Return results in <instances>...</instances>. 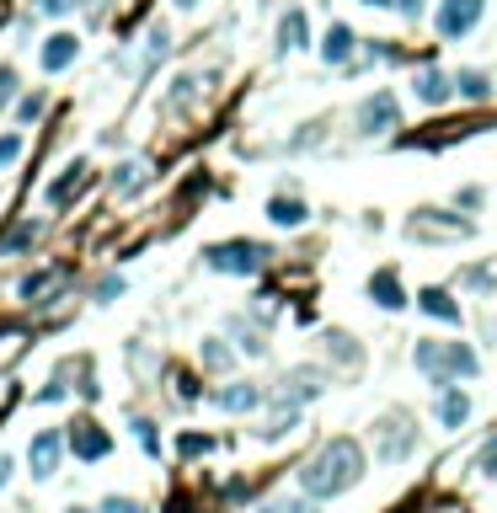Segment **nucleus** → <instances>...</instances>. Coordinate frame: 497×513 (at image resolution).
<instances>
[{
    "label": "nucleus",
    "mask_w": 497,
    "mask_h": 513,
    "mask_svg": "<svg viewBox=\"0 0 497 513\" xmlns=\"http://www.w3.org/2000/svg\"><path fill=\"white\" fill-rule=\"evenodd\" d=\"M364 481V444L359 439H326L316 455L300 465V492L326 503V497H343Z\"/></svg>",
    "instance_id": "obj_1"
},
{
    "label": "nucleus",
    "mask_w": 497,
    "mask_h": 513,
    "mask_svg": "<svg viewBox=\"0 0 497 513\" xmlns=\"http://www.w3.org/2000/svg\"><path fill=\"white\" fill-rule=\"evenodd\" d=\"M412 364H417V375H423L433 391H444V385H455V380H476L481 375V359H476V348L471 342H417L412 348Z\"/></svg>",
    "instance_id": "obj_2"
},
{
    "label": "nucleus",
    "mask_w": 497,
    "mask_h": 513,
    "mask_svg": "<svg viewBox=\"0 0 497 513\" xmlns=\"http://www.w3.org/2000/svg\"><path fill=\"white\" fill-rule=\"evenodd\" d=\"M417 449H423V428H417V417H412L407 407L385 412L380 428H375V455H380V465H407Z\"/></svg>",
    "instance_id": "obj_3"
},
{
    "label": "nucleus",
    "mask_w": 497,
    "mask_h": 513,
    "mask_svg": "<svg viewBox=\"0 0 497 513\" xmlns=\"http://www.w3.org/2000/svg\"><path fill=\"white\" fill-rule=\"evenodd\" d=\"M268 246H262V241H214L209 246V252H204V262H209V268L214 273H230V278H252V273H262V268H268Z\"/></svg>",
    "instance_id": "obj_4"
},
{
    "label": "nucleus",
    "mask_w": 497,
    "mask_h": 513,
    "mask_svg": "<svg viewBox=\"0 0 497 513\" xmlns=\"http://www.w3.org/2000/svg\"><path fill=\"white\" fill-rule=\"evenodd\" d=\"M353 129H359L364 139H380V134H391L401 129V102H396V91H369V97L353 107Z\"/></svg>",
    "instance_id": "obj_5"
},
{
    "label": "nucleus",
    "mask_w": 497,
    "mask_h": 513,
    "mask_svg": "<svg viewBox=\"0 0 497 513\" xmlns=\"http://www.w3.org/2000/svg\"><path fill=\"white\" fill-rule=\"evenodd\" d=\"M407 236L412 241H471L476 225L460 220V214H444V209H417L407 220Z\"/></svg>",
    "instance_id": "obj_6"
},
{
    "label": "nucleus",
    "mask_w": 497,
    "mask_h": 513,
    "mask_svg": "<svg viewBox=\"0 0 497 513\" xmlns=\"http://www.w3.org/2000/svg\"><path fill=\"white\" fill-rule=\"evenodd\" d=\"M481 17H487V0H439V11H433V27H439L444 43H460L471 38Z\"/></svg>",
    "instance_id": "obj_7"
},
{
    "label": "nucleus",
    "mask_w": 497,
    "mask_h": 513,
    "mask_svg": "<svg viewBox=\"0 0 497 513\" xmlns=\"http://www.w3.org/2000/svg\"><path fill=\"white\" fill-rule=\"evenodd\" d=\"M326 391V375L321 369H289L284 380H278V391H273V401H284V407H300V401H316Z\"/></svg>",
    "instance_id": "obj_8"
},
{
    "label": "nucleus",
    "mask_w": 497,
    "mask_h": 513,
    "mask_svg": "<svg viewBox=\"0 0 497 513\" xmlns=\"http://www.w3.org/2000/svg\"><path fill=\"white\" fill-rule=\"evenodd\" d=\"M412 97L423 102V107H444V102H455V75L439 70V65L417 70V75H412Z\"/></svg>",
    "instance_id": "obj_9"
},
{
    "label": "nucleus",
    "mask_w": 497,
    "mask_h": 513,
    "mask_svg": "<svg viewBox=\"0 0 497 513\" xmlns=\"http://www.w3.org/2000/svg\"><path fill=\"white\" fill-rule=\"evenodd\" d=\"M65 433H54V428H43L33 444H27V465H33V476L38 481H49L54 471H59V455H65Z\"/></svg>",
    "instance_id": "obj_10"
},
{
    "label": "nucleus",
    "mask_w": 497,
    "mask_h": 513,
    "mask_svg": "<svg viewBox=\"0 0 497 513\" xmlns=\"http://www.w3.org/2000/svg\"><path fill=\"white\" fill-rule=\"evenodd\" d=\"M433 417H439L444 433H455L471 423V396L460 391V385H444V391H433Z\"/></svg>",
    "instance_id": "obj_11"
},
{
    "label": "nucleus",
    "mask_w": 497,
    "mask_h": 513,
    "mask_svg": "<svg viewBox=\"0 0 497 513\" xmlns=\"http://www.w3.org/2000/svg\"><path fill=\"white\" fill-rule=\"evenodd\" d=\"M209 401H214L220 412L241 417V412H257V407H262V385H252V380H230V385H220V391H209Z\"/></svg>",
    "instance_id": "obj_12"
},
{
    "label": "nucleus",
    "mask_w": 497,
    "mask_h": 513,
    "mask_svg": "<svg viewBox=\"0 0 497 513\" xmlns=\"http://www.w3.org/2000/svg\"><path fill=\"white\" fill-rule=\"evenodd\" d=\"M353 54H359V33H353L348 22H332L321 38V59L326 65H353Z\"/></svg>",
    "instance_id": "obj_13"
},
{
    "label": "nucleus",
    "mask_w": 497,
    "mask_h": 513,
    "mask_svg": "<svg viewBox=\"0 0 497 513\" xmlns=\"http://www.w3.org/2000/svg\"><path fill=\"white\" fill-rule=\"evenodd\" d=\"M75 54H81V38L75 33H54V38H43V54H38V65L59 75V70H70L75 65Z\"/></svg>",
    "instance_id": "obj_14"
},
{
    "label": "nucleus",
    "mask_w": 497,
    "mask_h": 513,
    "mask_svg": "<svg viewBox=\"0 0 497 513\" xmlns=\"http://www.w3.org/2000/svg\"><path fill=\"white\" fill-rule=\"evenodd\" d=\"M369 300H375L380 310H401V305H407L401 273H396V268H375V273H369Z\"/></svg>",
    "instance_id": "obj_15"
},
{
    "label": "nucleus",
    "mask_w": 497,
    "mask_h": 513,
    "mask_svg": "<svg viewBox=\"0 0 497 513\" xmlns=\"http://www.w3.org/2000/svg\"><path fill=\"white\" fill-rule=\"evenodd\" d=\"M305 43H310V17H305V11H284V22H278L273 49H278V54H300Z\"/></svg>",
    "instance_id": "obj_16"
},
{
    "label": "nucleus",
    "mask_w": 497,
    "mask_h": 513,
    "mask_svg": "<svg viewBox=\"0 0 497 513\" xmlns=\"http://www.w3.org/2000/svg\"><path fill=\"white\" fill-rule=\"evenodd\" d=\"M70 449H75V460H102L107 449H113V439H107L97 423H75L70 428Z\"/></svg>",
    "instance_id": "obj_17"
},
{
    "label": "nucleus",
    "mask_w": 497,
    "mask_h": 513,
    "mask_svg": "<svg viewBox=\"0 0 497 513\" xmlns=\"http://www.w3.org/2000/svg\"><path fill=\"white\" fill-rule=\"evenodd\" d=\"M268 220H273L278 230H300V225L310 220V209H305L294 193H273V198H268Z\"/></svg>",
    "instance_id": "obj_18"
},
{
    "label": "nucleus",
    "mask_w": 497,
    "mask_h": 513,
    "mask_svg": "<svg viewBox=\"0 0 497 513\" xmlns=\"http://www.w3.org/2000/svg\"><path fill=\"white\" fill-rule=\"evenodd\" d=\"M417 310H423V316H433V321H444V326H460V305L449 300V294H444L439 284L417 294Z\"/></svg>",
    "instance_id": "obj_19"
},
{
    "label": "nucleus",
    "mask_w": 497,
    "mask_h": 513,
    "mask_svg": "<svg viewBox=\"0 0 497 513\" xmlns=\"http://www.w3.org/2000/svg\"><path fill=\"white\" fill-rule=\"evenodd\" d=\"M455 97L460 102H487L492 97V75L487 70H460L455 75Z\"/></svg>",
    "instance_id": "obj_20"
},
{
    "label": "nucleus",
    "mask_w": 497,
    "mask_h": 513,
    "mask_svg": "<svg viewBox=\"0 0 497 513\" xmlns=\"http://www.w3.org/2000/svg\"><path fill=\"white\" fill-rule=\"evenodd\" d=\"M145 182H150V166H145V161H123V166L113 171V193H123V198L139 193Z\"/></svg>",
    "instance_id": "obj_21"
},
{
    "label": "nucleus",
    "mask_w": 497,
    "mask_h": 513,
    "mask_svg": "<svg viewBox=\"0 0 497 513\" xmlns=\"http://www.w3.org/2000/svg\"><path fill=\"white\" fill-rule=\"evenodd\" d=\"M81 188H86V166H81V161H75V166L65 171V177H59V182H54V188H49V204H54V209H59V204H70V198H75V193H81Z\"/></svg>",
    "instance_id": "obj_22"
},
{
    "label": "nucleus",
    "mask_w": 497,
    "mask_h": 513,
    "mask_svg": "<svg viewBox=\"0 0 497 513\" xmlns=\"http://www.w3.org/2000/svg\"><path fill=\"white\" fill-rule=\"evenodd\" d=\"M326 353H332V359H337V364H353V369H359V364H364V353H359V342H353L348 332H326Z\"/></svg>",
    "instance_id": "obj_23"
},
{
    "label": "nucleus",
    "mask_w": 497,
    "mask_h": 513,
    "mask_svg": "<svg viewBox=\"0 0 497 513\" xmlns=\"http://www.w3.org/2000/svg\"><path fill=\"white\" fill-rule=\"evenodd\" d=\"M294 423H300V407H284V401H278V412H273L257 433H262V439H284V433H289Z\"/></svg>",
    "instance_id": "obj_24"
},
{
    "label": "nucleus",
    "mask_w": 497,
    "mask_h": 513,
    "mask_svg": "<svg viewBox=\"0 0 497 513\" xmlns=\"http://www.w3.org/2000/svg\"><path fill=\"white\" fill-rule=\"evenodd\" d=\"M59 284H65V268H54V273H33V278L22 284V300H43V294L59 289Z\"/></svg>",
    "instance_id": "obj_25"
},
{
    "label": "nucleus",
    "mask_w": 497,
    "mask_h": 513,
    "mask_svg": "<svg viewBox=\"0 0 497 513\" xmlns=\"http://www.w3.org/2000/svg\"><path fill=\"white\" fill-rule=\"evenodd\" d=\"M460 284H465V289H481V294H492V289H497V262H481V268H465V273H460Z\"/></svg>",
    "instance_id": "obj_26"
},
{
    "label": "nucleus",
    "mask_w": 497,
    "mask_h": 513,
    "mask_svg": "<svg viewBox=\"0 0 497 513\" xmlns=\"http://www.w3.org/2000/svg\"><path fill=\"white\" fill-rule=\"evenodd\" d=\"M262 513H316V497H268Z\"/></svg>",
    "instance_id": "obj_27"
},
{
    "label": "nucleus",
    "mask_w": 497,
    "mask_h": 513,
    "mask_svg": "<svg viewBox=\"0 0 497 513\" xmlns=\"http://www.w3.org/2000/svg\"><path fill=\"white\" fill-rule=\"evenodd\" d=\"M209 449H214L209 433H182V439H177V455L182 460H198V455H209Z\"/></svg>",
    "instance_id": "obj_28"
},
{
    "label": "nucleus",
    "mask_w": 497,
    "mask_h": 513,
    "mask_svg": "<svg viewBox=\"0 0 497 513\" xmlns=\"http://www.w3.org/2000/svg\"><path fill=\"white\" fill-rule=\"evenodd\" d=\"M204 364H209V369H230V364H236V353H230L220 337H209V342H204Z\"/></svg>",
    "instance_id": "obj_29"
},
{
    "label": "nucleus",
    "mask_w": 497,
    "mask_h": 513,
    "mask_svg": "<svg viewBox=\"0 0 497 513\" xmlns=\"http://www.w3.org/2000/svg\"><path fill=\"white\" fill-rule=\"evenodd\" d=\"M38 241V225H17V230H11V236H6V246H0V252H27V246H33Z\"/></svg>",
    "instance_id": "obj_30"
},
{
    "label": "nucleus",
    "mask_w": 497,
    "mask_h": 513,
    "mask_svg": "<svg viewBox=\"0 0 497 513\" xmlns=\"http://www.w3.org/2000/svg\"><path fill=\"white\" fill-rule=\"evenodd\" d=\"M476 471L497 481V433H492V439H487V444H481V449H476Z\"/></svg>",
    "instance_id": "obj_31"
},
{
    "label": "nucleus",
    "mask_w": 497,
    "mask_h": 513,
    "mask_svg": "<svg viewBox=\"0 0 497 513\" xmlns=\"http://www.w3.org/2000/svg\"><path fill=\"white\" fill-rule=\"evenodd\" d=\"M134 439L145 455H161V439H155V423H145V417H134Z\"/></svg>",
    "instance_id": "obj_32"
},
{
    "label": "nucleus",
    "mask_w": 497,
    "mask_h": 513,
    "mask_svg": "<svg viewBox=\"0 0 497 513\" xmlns=\"http://www.w3.org/2000/svg\"><path fill=\"white\" fill-rule=\"evenodd\" d=\"M97 513H145V503H134V497H118V492H113V497H102Z\"/></svg>",
    "instance_id": "obj_33"
},
{
    "label": "nucleus",
    "mask_w": 497,
    "mask_h": 513,
    "mask_svg": "<svg viewBox=\"0 0 497 513\" xmlns=\"http://www.w3.org/2000/svg\"><path fill=\"white\" fill-rule=\"evenodd\" d=\"M17 155H22V134H0V171L17 161Z\"/></svg>",
    "instance_id": "obj_34"
},
{
    "label": "nucleus",
    "mask_w": 497,
    "mask_h": 513,
    "mask_svg": "<svg viewBox=\"0 0 497 513\" xmlns=\"http://www.w3.org/2000/svg\"><path fill=\"white\" fill-rule=\"evenodd\" d=\"M33 6L43 11V17H70V11L81 6V0H33Z\"/></svg>",
    "instance_id": "obj_35"
},
{
    "label": "nucleus",
    "mask_w": 497,
    "mask_h": 513,
    "mask_svg": "<svg viewBox=\"0 0 497 513\" xmlns=\"http://www.w3.org/2000/svg\"><path fill=\"white\" fill-rule=\"evenodd\" d=\"M11 97H17V70L0 65V107H11Z\"/></svg>",
    "instance_id": "obj_36"
},
{
    "label": "nucleus",
    "mask_w": 497,
    "mask_h": 513,
    "mask_svg": "<svg viewBox=\"0 0 497 513\" xmlns=\"http://www.w3.org/2000/svg\"><path fill=\"white\" fill-rule=\"evenodd\" d=\"M391 6L401 11V22H417V17H423V6H428V0H391Z\"/></svg>",
    "instance_id": "obj_37"
},
{
    "label": "nucleus",
    "mask_w": 497,
    "mask_h": 513,
    "mask_svg": "<svg viewBox=\"0 0 497 513\" xmlns=\"http://www.w3.org/2000/svg\"><path fill=\"white\" fill-rule=\"evenodd\" d=\"M38 113H43V97H22V107H17V118H22V123H33Z\"/></svg>",
    "instance_id": "obj_38"
},
{
    "label": "nucleus",
    "mask_w": 497,
    "mask_h": 513,
    "mask_svg": "<svg viewBox=\"0 0 497 513\" xmlns=\"http://www.w3.org/2000/svg\"><path fill=\"white\" fill-rule=\"evenodd\" d=\"M177 401H198V385H193V375H177Z\"/></svg>",
    "instance_id": "obj_39"
},
{
    "label": "nucleus",
    "mask_w": 497,
    "mask_h": 513,
    "mask_svg": "<svg viewBox=\"0 0 497 513\" xmlns=\"http://www.w3.org/2000/svg\"><path fill=\"white\" fill-rule=\"evenodd\" d=\"M113 294H123V278H102V284H97V300H113Z\"/></svg>",
    "instance_id": "obj_40"
},
{
    "label": "nucleus",
    "mask_w": 497,
    "mask_h": 513,
    "mask_svg": "<svg viewBox=\"0 0 497 513\" xmlns=\"http://www.w3.org/2000/svg\"><path fill=\"white\" fill-rule=\"evenodd\" d=\"M481 198H487L481 188H460V209H481Z\"/></svg>",
    "instance_id": "obj_41"
},
{
    "label": "nucleus",
    "mask_w": 497,
    "mask_h": 513,
    "mask_svg": "<svg viewBox=\"0 0 497 513\" xmlns=\"http://www.w3.org/2000/svg\"><path fill=\"white\" fill-rule=\"evenodd\" d=\"M6 481H11V460L0 455V487H6Z\"/></svg>",
    "instance_id": "obj_42"
},
{
    "label": "nucleus",
    "mask_w": 497,
    "mask_h": 513,
    "mask_svg": "<svg viewBox=\"0 0 497 513\" xmlns=\"http://www.w3.org/2000/svg\"><path fill=\"white\" fill-rule=\"evenodd\" d=\"M364 6H375V11H380V6H391V0H364Z\"/></svg>",
    "instance_id": "obj_43"
},
{
    "label": "nucleus",
    "mask_w": 497,
    "mask_h": 513,
    "mask_svg": "<svg viewBox=\"0 0 497 513\" xmlns=\"http://www.w3.org/2000/svg\"><path fill=\"white\" fill-rule=\"evenodd\" d=\"M177 6H182V11H193V6H198V0H177Z\"/></svg>",
    "instance_id": "obj_44"
},
{
    "label": "nucleus",
    "mask_w": 497,
    "mask_h": 513,
    "mask_svg": "<svg viewBox=\"0 0 497 513\" xmlns=\"http://www.w3.org/2000/svg\"><path fill=\"white\" fill-rule=\"evenodd\" d=\"M70 513H91V508H70Z\"/></svg>",
    "instance_id": "obj_45"
}]
</instances>
